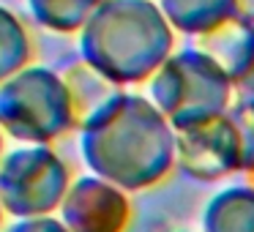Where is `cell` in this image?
<instances>
[{
    "label": "cell",
    "instance_id": "cell-1",
    "mask_svg": "<svg viewBox=\"0 0 254 232\" xmlns=\"http://www.w3.org/2000/svg\"><path fill=\"white\" fill-rule=\"evenodd\" d=\"M79 153L93 175L126 191H142L175 167V128L148 96L123 93L79 131Z\"/></svg>",
    "mask_w": 254,
    "mask_h": 232
},
{
    "label": "cell",
    "instance_id": "cell-2",
    "mask_svg": "<svg viewBox=\"0 0 254 232\" xmlns=\"http://www.w3.org/2000/svg\"><path fill=\"white\" fill-rule=\"evenodd\" d=\"M77 39V55L123 88L148 82L175 52V30L156 0H104Z\"/></svg>",
    "mask_w": 254,
    "mask_h": 232
},
{
    "label": "cell",
    "instance_id": "cell-3",
    "mask_svg": "<svg viewBox=\"0 0 254 232\" xmlns=\"http://www.w3.org/2000/svg\"><path fill=\"white\" fill-rule=\"evenodd\" d=\"M148 99L170 120L172 128L224 115L232 107V88L221 68H216L194 47L172 52L167 63L148 79Z\"/></svg>",
    "mask_w": 254,
    "mask_h": 232
},
{
    "label": "cell",
    "instance_id": "cell-4",
    "mask_svg": "<svg viewBox=\"0 0 254 232\" xmlns=\"http://www.w3.org/2000/svg\"><path fill=\"white\" fill-rule=\"evenodd\" d=\"M0 128L25 145H47L74 131L71 107L58 71L30 63L0 85Z\"/></svg>",
    "mask_w": 254,
    "mask_h": 232
},
{
    "label": "cell",
    "instance_id": "cell-5",
    "mask_svg": "<svg viewBox=\"0 0 254 232\" xmlns=\"http://www.w3.org/2000/svg\"><path fill=\"white\" fill-rule=\"evenodd\" d=\"M74 177L50 145H22L0 159V205L11 219L50 216Z\"/></svg>",
    "mask_w": 254,
    "mask_h": 232
},
{
    "label": "cell",
    "instance_id": "cell-6",
    "mask_svg": "<svg viewBox=\"0 0 254 232\" xmlns=\"http://www.w3.org/2000/svg\"><path fill=\"white\" fill-rule=\"evenodd\" d=\"M175 167L197 183H216L241 172V139L230 115L175 128Z\"/></svg>",
    "mask_w": 254,
    "mask_h": 232
},
{
    "label": "cell",
    "instance_id": "cell-7",
    "mask_svg": "<svg viewBox=\"0 0 254 232\" xmlns=\"http://www.w3.org/2000/svg\"><path fill=\"white\" fill-rule=\"evenodd\" d=\"M58 213L68 232H126L134 208L126 188L90 172L71 180Z\"/></svg>",
    "mask_w": 254,
    "mask_h": 232
},
{
    "label": "cell",
    "instance_id": "cell-8",
    "mask_svg": "<svg viewBox=\"0 0 254 232\" xmlns=\"http://www.w3.org/2000/svg\"><path fill=\"white\" fill-rule=\"evenodd\" d=\"M58 77H61L68 96L74 131H85L88 126H93L126 93L123 85H118L112 77H107L101 68H96L82 55L63 63V68H58Z\"/></svg>",
    "mask_w": 254,
    "mask_h": 232
},
{
    "label": "cell",
    "instance_id": "cell-9",
    "mask_svg": "<svg viewBox=\"0 0 254 232\" xmlns=\"http://www.w3.org/2000/svg\"><path fill=\"white\" fill-rule=\"evenodd\" d=\"M189 47L202 52L238 88L254 66V22H246L243 17L232 14L213 28L189 36Z\"/></svg>",
    "mask_w": 254,
    "mask_h": 232
},
{
    "label": "cell",
    "instance_id": "cell-10",
    "mask_svg": "<svg viewBox=\"0 0 254 232\" xmlns=\"http://www.w3.org/2000/svg\"><path fill=\"white\" fill-rule=\"evenodd\" d=\"M202 232H254V188L230 186L202 208Z\"/></svg>",
    "mask_w": 254,
    "mask_h": 232
},
{
    "label": "cell",
    "instance_id": "cell-11",
    "mask_svg": "<svg viewBox=\"0 0 254 232\" xmlns=\"http://www.w3.org/2000/svg\"><path fill=\"white\" fill-rule=\"evenodd\" d=\"M172 30L197 36L235 14V0H156Z\"/></svg>",
    "mask_w": 254,
    "mask_h": 232
},
{
    "label": "cell",
    "instance_id": "cell-12",
    "mask_svg": "<svg viewBox=\"0 0 254 232\" xmlns=\"http://www.w3.org/2000/svg\"><path fill=\"white\" fill-rule=\"evenodd\" d=\"M104 0H28V11L52 33H79Z\"/></svg>",
    "mask_w": 254,
    "mask_h": 232
},
{
    "label": "cell",
    "instance_id": "cell-13",
    "mask_svg": "<svg viewBox=\"0 0 254 232\" xmlns=\"http://www.w3.org/2000/svg\"><path fill=\"white\" fill-rule=\"evenodd\" d=\"M30 66V36L14 11L0 6V85Z\"/></svg>",
    "mask_w": 254,
    "mask_h": 232
},
{
    "label": "cell",
    "instance_id": "cell-14",
    "mask_svg": "<svg viewBox=\"0 0 254 232\" xmlns=\"http://www.w3.org/2000/svg\"><path fill=\"white\" fill-rule=\"evenodd\" d=\"M232 126L241 139V175L246 177V186L254 188V96L243 93L227 110Z\"/></svg>",
    "mask_w": 254,
    "mask_h": 232
},
{
    "label": "cell",
    "instance_id": "cell-15",
    "mask_svg": "<svg viewBox=\"0 0 254 232\" xmlns=\"http://www.w3.org/2000/svg\"><path fill=\"white\" fill-rule=\"evenodd\" d=\"M6 232H68L61 219L52 216H30V219H14Z\"/></svg>",
    "mask_w": 254,
    "mask_h": 232
},
{
    "label": "cell",
    "instance_id": "cell-16",
    "mask_svg": "<svg viewBox=\"0 0 254 232\" xmlns=\"http://www.w3.org/2000/svg\"><path fill=\"white\" fill-rule=\"evenodd\" d=\"M235 14L246 22H254V0H235Z\"/></svg>",
    "mask_w": 254,
    "mask_h": 232
},
{
    "label": "cell",
    "instance_id": "cell-17",
    "mask_svg": "<svg viewBox=\"0 0 254 232\" xmlns=\"http://www.w3.org/2000/svg\"><path fill=\"white\" fill-rule=\"evenodd\" d=\"M238 88H241L246 96H254V66H252V71L246 74V79H243V82L238 85Z\"/></svg>",
    "mask_w": 254,
    "mask_h": 232
},
{
    "label": "cell",
    "instance_id": "cell-18",
    "mask_svg": "<svg viewBox=\"0 0 254 232\" xmlns=\"http://www.w3.org/2000/svg\"><path fill=\"white\" fill-rule=\"evenodd\" d=\"M3 134H6V131L0 128V159H3V153H6V150H3Z\"/></svg>",
    "mask_w": 254,
    "mask_h": 232
},
{
    "label": "cell",
    "instance_id": "cell-19",
    "mask_svg": "<svg viewBox=\"0 0 254 232\" xmlns=\"http://www.w3.org/2000/svg\"><path fill=\"white\" fill-rule=\"evenodd\" d=\"M3 216H6V210H3V205H0V221H3Z\"/></svg>",
    "mask_w": 254,
    "mask_h": 232
}]
</instances>
